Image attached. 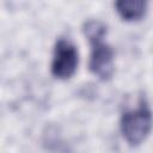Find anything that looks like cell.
<instances>
[{"label": "cell", "mask_w": 153, "mask_h": 153, "mask_svg": "<svg viewBox=\"0 0 153 153\" xmlns=\"http://www.w3.org/2000/svg\"><path fill=\"white\" fill-rule=\"evenodd\" d=\"M84 31L92 47L90 69L102 80H106L114 73V51L103 41L106 27L98 20H88L84 26Z\"/></svg>", "instance_id": "cell-1"}, {"label": "cell", "mask_w": 153, "mask_h": 153, "mask_svg": "<svg viewBox=\"0 0 153 153\" xmlns=\"http://www.w3.org/2000/svg\"><path fill=\"white\" fill-rule=\"evenodd\" d=\"M153 124L152 112L146 104H141L137 109L127 111L121 120V130L123 137L131 146L142 142L149 134Z\"/></svg>", "instance_id": "cell-2"}, {"label": "cell", "mask_w": 153, "mask_h": 153, "mask_svg": "<svg viewBox=\"0 0 153 153\" xmlns=\"http://www.w3.org/2000/svg\"><path fill=\"white\" fill-rule=\"evenodd\" d=\"M78 66V51L68 39H59L54 48L51 73L59 79L71 78Z\"/></svg>", "instance_id": "cell-3"}, {"label": "cell", "mask_w": 153, "mask_h": 153, "mask_svg": "<svg viewBox=\"0 0 153 153\" xmlns=\"http://www.w3.org/2000/svg\"><path fill=\"white\" fill-rule=\"evenodd\" d=\"M147 0H116V10L126 20H136L145 14Z\"/></svg>", "instance_id": "cell-4"}]
</instances>
